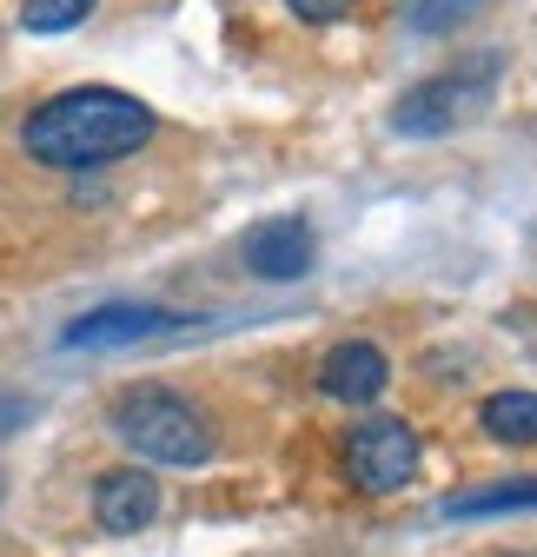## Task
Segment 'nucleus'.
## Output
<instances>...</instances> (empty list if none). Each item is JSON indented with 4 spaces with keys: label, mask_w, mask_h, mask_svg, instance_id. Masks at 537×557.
Returning <instances> with one entry per match:
<instances>
[{
    "label": "nucleus",
    "mask_w": 537,
    "mask_h": 557,
    "mask_svg": "<svg viewBox=\"0 0 537 557\" xmlns=\"http://www.w3.org/2000/svg\"><path fill=\"white\" fill-rule=\"evenodd\" d=\"M153 107L133 100L120 87H66L53 100H40L21 126V147L40 166L60 173H87V166H113L126 153H140L153 139Z\"/></svg>",
    "instance_id": "f257e3e1"
},
{
    "label": "nucleus",
    "mask_w": 537,
    "mask_h": 557,
    "mask_svg": "<svg viewBox=\"0 0 537 557\" xmlns=\"http://www.w3.org/2000/svg\"><path fill=\"white\" fill-rule=\"evenodd\" d=\"M478 425L498 445H537V392H491L478 405Z\"/></svg>",
    "instance_id": "1a4fd4ad"
},
{
    "label": "nucleus",
    "mask_w": 537,
    "mask_h": 557,
    "mask_svg": "<svg viewBox=\"0 0 537 557\" xmlns=\"http://www.w3.org/2000/svg\"><path fill=\"white\" fill-rule=\"evenodd\" d=\"M239 265L252 278H305L312 272V226L305 220H259L239 239Z\"/></svg>",
    "instance_id": "423d86ee"
},
{
    "label": "nucleus",
    "mask_w": 537,
    "mask_h": 557,
    "mask_svg": "<svg viewBox=\"0 0 537 557\" xmlns=\"http://www.w3.org/2000/svg\"><path fill=\"white\" fill-rule=\"evenodd\" d=\"M504 557H530V550H504Z\"/></svg>",
    "instance_id": "4468645a"
},
{
    "label": "nucleus",
    "mask_w": 537,
    "mask_h": 557,
    "mask_svg": "<svg viewBox=\"0 0 537 557\" xmlns=\"http://www.w3.org/2000/svg\"><path fill=\"white\" fill-rule=\"evenodd\" d=\"M93 8L100 0H21V27L27 34H66V27H80Z\"/></svg>",
    "instance_id": "9b49d317"
},
{
    "label": "nucleus",
    "mask_w": 537,
    "mask_h": 557,
    "mask_svg": "<svg viewBox=\"0 0 537 557\" xmlns=\"http://www.w3.org/2000/svg\"><path fill=\"white\" fill-rule=\"evenodd\" d=\"M346 478L365 498L405 492V484L419 478V432L405 425V418H385V411L365 418V425L352 432V445H346Z\"/></svg>",
    "instance_id": "7ed1b4c3"
},
{
    "label": "nucleus",
    "mask_w": 537,
    "mask_h": 557,
    "mask_svg": "<svg viewBox=\"0 0 537 557\" xmlns=\"http://www.w3.org/2000/svg\"><path fill=\"white\" fill-rule=\"evenodd\" d=\"M93 511H100V524L107 531H147L153 518H160V478L153 471H140V465H120V471H107L100 484H93Z\"/></svg>",
    "instance_id": "0eeeda50"
},
{
    "label": "nucleus",
    "mask_w": 537,
    "mask_h": 557,
    "mask_svg": "<svg viewBox=\"0 0 537 557\" xmlns=\"http://www.w3.org/2000/svg\"><path fill=\"white\" fill-rule=\"evenodd\" d=\"M451 8H472V0H451Z\"/></svg>",
    "instance_id": "2eb2a0df"
},
{
    "label": "nucleus",
    "mask_w": 537,
    "mask_h": 557,
    "mask_svg": "<svg viewBox=\"0 0 537 557\" xmlns=\"http://www.w3.org/2000/svg\"><path fill=\"white\" fill-rule=\"evenodd\" d=\"M286 8H292L305 27H332V21H346V14H352V0H286Z\"/></svg>",
    "instance_id": "f8f14e48"
},
{
    "label": "nucleus",
    "mask_w": 537,
    "mask_h": 557,
    "mask_svg": "<svg viewBox=\"0 0 537 557\" xmlns=\"http://www.w3.org/2000/svg\"><path fill=\"white\" fill-rule=\"evenodd\" d=\"M8 425H21V405H0V432H8Z\"/></svg>",
    "instance_id": "ddd939ff"
},
{
    "label": "nucleus",
    "mask_w": 537,
    "mask_h": 557,
    "mask_svg": "<svg viewBox=\"0 0 537 557\" xmlns=\"http://www.w3.org/2000/svg\"><path fill=\"white\" fill-rule=\"evenodd\" d=\"M107 425L140 465H207L213 458L207 411L173 385H126L107 405Z\"/></svg>",
    "instance_id": "f03ea898"
},
{
    "label": "nucleus",
    "mask_w": 537,
    "mask_h": 557,
    "mask_svg": "<svg viewBox=\"0 0 537 557\" xmlns=\"http://www.w3.org/2000/svg\"><path fill=\"white\" fill-rule=\"evenodd\" d=\"M391 385V359L378 352L372 338H346L319 359V392L339 398V405H378Z\"/></svg>",
    "instance_id": "39448f33"
},
{
    "label": "nucleus",
    "mask_w": 537,
    "mask_h": 557,
    "mask_svg": "<svg viewBox=\"0 0 537 557\" xmlns=\"http://www.w3.org/2000/svg\"><path fill=\"white\" fill-rule=\"evenodd\" d=\"M491 511H537V478L485 484V492H451L445 498V518H491Z\"/></svg>",
    "instance_id": "9d476101"
},
{
    "label": "nucleus",
    "mask_w": 537,
    "mask_h": 557,
    "mask_svg": "<svg viewBox=\"0 0 537 557\" xmlns=\"http://www.w3.org/2000/svg\"><path fill=\"white\" fill-rule=\"evenodd\" d=\"M491 74H498V60H478V66H464V74H438V81L412 87L405 100H398L391 126H398V133H419V139L451 133L464 113H472V107L491 94Z\"/></svg>",
    "instance_id": "20e7f679"
},
{
    "label": "nucleus",
    "mask_w": 537,
    "mask_h": 557,
    "mask_svg": "<svg viewBox=\"0 0 537 557\" xmlns=\"http://www.w3.org/2000/svg\"><path fill=\"white\" fill-rule=\"evenodd\" d=\"M179 319L160 312V306H100L87 319H74L60 338L66 345H87V352H100V345H133V338H153V332H173Z\"/></svg>",
    "instance_id": "6e6552de"
}]
</instances>
